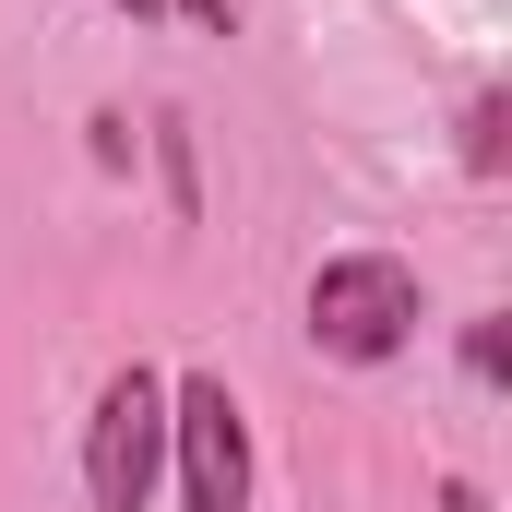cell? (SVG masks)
I'll return each mask as SVG.
<instances>
[{"label": "cell", "instance_id": "cell-2", "mask_svg": "<svg viewBox=\"0 0 512 512\" xmlns=\"http://www.w3.org/2000/svg\"><path fill=\"white\" fill-rule=\"evenodd\" d=\"M155 477H167V382L131 358V370H108L96 417H84V489H96V512H143Z\"/></svg>", "mask_w": 512, "mask_h": 512}, {"label": "cell", "instance_id": "cell-5", "mask_svg": "<svg viewBox=\"0 0 512 512\" xmlns=\"http://www.w3.org/2000/svg\"><path fill=\"white\" fill-rule=\"evenodd\" d=\"M465 370H477V382H512V322H501V310L465 322Z\"/></svg>", "mask_w": 512, "mask_h": 512}, {"label": "cell", "instance_id": "cell-6", "mask_svg": "<svg viewBox=\"0 0 512 512\" xmlns=\"http://www.w3.org/2000/svg\"><path fill=\"white\" fill-rule=\"evenodd\" d=\"M167 203H179V215L203 203V179H191V143H179V120H167Z\"/></svg>", "mask_w": 512, "mask_h": 512}, {"label": "cell", "instance_id": "cell-3", "mask_svg": "<svg viewBox=\"0 0 512 512\" xmlns=\"http://www.w3.org/2000/svg\"><path fill=\"white\" fill-rule=\"evenodd\" d=\"M167 465H179V512H251V429L215 370L167 382Z\"/></svg>", "mask_w": 512, "mask_h": 512}, {"label": "cell", "instance_id": "cell-7", "mask_svg": "<svg viewBox=\"0 0 512 512\" xmlns=\"http://www.w3.org/2000/svg\"><path fill=\"white\" fill-rule=\"evenodd\" d=\"M179 12H191L203 36H227V24H239V0H179Z\"/></svg>", "mask_w": 512, "mask_h": 512}, {"label": "cell", "instance_id": "cell-9", "mask_svg": "<svg viewBox=\"0 0 512 512\" xmlns=\"http://www.w3.org/2000/svg\"><path fill=\"white\" fill-rule=\"evenodd\" d=\"M108 12H131V24H143V12H155V0H108Z\"/></svg>", "mask_w": 512, "mask_h": 512}, {"label": "cell", "instance_id": "cell-8", "mask_svg": "<svg viewBox=\"0 0 512 512\" xmlns=\"http://www.w3.org/2000/svg\"><path fill=\"white\" fill-rule=\"evenodd\" d=\"M441 512H489V501H477V489H465V477H441Z\"/></svg>", "mask_w": 512, "mask_h": 512}, {"label": "cell", "instance_id": "cell-4", "mask_svg": "<svg viewBox=\"0 0 512 512\" xmlns=\"http://www.w3.org/2000/svg\"><path fill=\"white\" fill-rule=\"evenodd\" d=\"M501 120H512V96L477 84V96H465V167H477V179H501Z\"/></svg>", "mask_w": 512, "mask_h": 512}, {"label": "cell", "instance_id": "cell-1", "mask_svg": "<svg viewBox=\"0 0 512 512\" xmlns=\"http://www.w3.org/2000/svg\"><path fill=\"white\" fill-rule=\"evenodd\" d=\"M310 346L346 358V370H382L417 346V262L393 251H334L310 274Z\"/></svg>", "mask_w": 512, "mask_h": 512}]
</instances>
